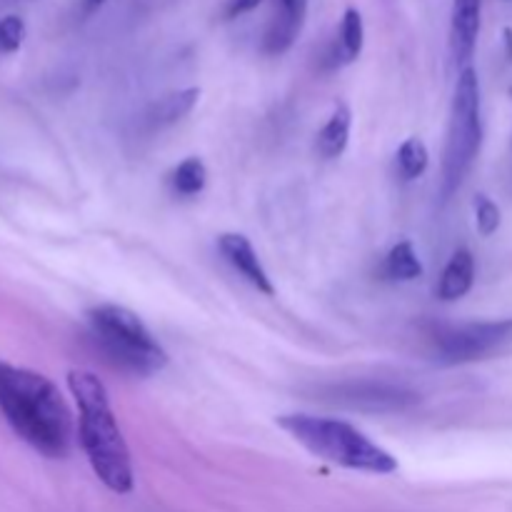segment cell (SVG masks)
<instances>
[{"instance_id": "1", "label": "cell", "mask_w": 512, "mask_h": 512, "mask_svg": "<svg viewBox=\"0 0 512 512\" xmlns=\"http://www.w3.org/2000/svg\"><path fill=\"white\" fill-rule=\"evenodd\" d=\"M0 413L23 443L60 460L73 445V415L58 385L35 370L0 360Z\"/></svg>"}, {"instance_id": "2", "label": "cell", "mask_w": 512, "mask_h": 512, "mask_svg": "<svg viewBox=\"0 0 512 512\" xmlns=\"http://www.w3.org/2000/svg\"><path fill=\"white\" fill-rule=\"evenodd\" d=\"M68 388L78 405V440L100 483L113 493L133 490V463L123 433L115 423L108 390L90 370H70Z\"/></svg>"}, {"instance_id": "3", "label": "cell", "mask_w": 512, "mask_h": 512, "mask_svg": "<svg viewBox=\"0 0 512 512\" xmlns=\"http://www.w3.org/2000/svg\"><path fill=\"white\" fill-rule=\"evenodd\" d=\"M275 423L293 435V440H298L308 453L338 468L375 475H390L398 470V460L388 450L375 445L368 435L343 420L293 413L280 415Z\"/></svg>"}, {"instance_id": "4", "label": "cell", "mask_w": 512, "mask_h": 512, "mask_svg": "<svg viewBox=\"0 0 512 512\" xmlns=\"http://www.w3.org/2000/svg\"><path fill=\"white\" fill-rule=\"evenodd\" d=\"M90 338L103 360L130 375H155L168 365V353L143 320L120 305L88 310Z\"/></svg>"}, {"instance_id": "5", "label": "cell", "mask_w": 512, "mask_h": 512, "mask_svg": "<svg viewBox=\"0 0 512 512\" xmlns=\"http://www.w3.org/2000/svg\"><path fill=\"white\" fill-rule=\"evenodd\" d=\"M483 143V120H480V80L473 68H463L455 85L453 108H450L448 138L443 153V195L458 190L468 170L478 158Z\"/></svg>"}, {"instance_id": "6", "label": "cell", "mask_w": 512, "mask_h": 512, "mask_svg": "<svg viewBox=\"0 0 512 512\" xmlns=\"http://www.w3.org/2000/svg\"><path fill=\"white\" fill-rule=\"evenodd\" d=\"M438 360L445 365H463L483 360L503 345L512 343V318L493 323H468L448 328L438 335Z\"/></svg>"}, {"instance_id": "7", "label": "cell", "mask_w": 512, "mask_h": 512, "mask_svg": "<svg viewBox=\"0 0 512 512\" xmlns=\"http://www.w3.org/2000/svg\"><path fill=\"white\" fill-rule=\"evenodd\" d=\"M330 398L360 410H400L415 403L418 395L388 383H345L330 390Z\"/></svg>"}, {"instance_id": "8", "label": "cell", "mask_w": 512, "mask_h": 512, "mask_svg": "<svg viewBox=\"0 0 512 512\" xmlns=\"http://www.w3.org/2000/svg\"><path fill=\"white\" fill-rule=\"evenodd\" d=\"M218 250H220V255H223V258L228 260V263L233 265V268L238 270V273L243 275V278L248 280V283L253 285L255 290H260V293H265V295L275 293V288H273V283H270L268 273H265V268L260 265L258 253H255L253 243H250L245 235H240V233L220 235Z\"/></svg>"}, {"instance_id": "9", "label": "cell", "mask_w": 512, "mask_h": 512, "mask_svg": "<svg viewBox=\"0 0 512 512\" xmlns=\"http://www.w3.org/2000/svg\"><path fill=\"white\" fill-rule=\"evenodd\" d=\"M480 8L483 0H453V25H450V48L455 63L468 68L480 33Z\"/></svg>"}, {"instance_id": "10", "label": "cell", "mask_w": 512, "mask_h": 512, "mask_svg": "<svg viewBox=\"0 0 512 512\" xmlns=\"http://www.w3.org/2000/svg\"><path fill=\"white\" fill-rule=\"evenodd\" d=\"M280 13L265 30L263 50L268 55H280L295 43L300 35V28L305 23V13H308V0H278Z\"/></svg>"}, {"instance_id": "11", "label": "cell", "mask_w": 512, "mask_h": 512, "mask_svg": "<svg viewBox=\"0 0 512 512\" xmlns=\"http://www.w3.org/2000/svg\"><path fill=\"white\" fill-rule=\"evenodd\" d=\"M475 280V258L470 250L460 248L458 253L450 258V263L445 265L443 275H440L438 283V298L450 303V300H460L470 288H473Z\"/></svg>"}, {"instance_id": "12", "label": "cell", "mask_w": 512, "mask_h": 512, "mask_svg": "<svg viewBox=\"0 0 512 512\" xmlns=\"http://www.w3.org/2000/svg\"><path fill=\"white\" fill-rule=\"evenodd\" d=\"M365 43V25L363 15L358 8H348L343 15V23H340V40L335 43V48L330 50V68H340V65H348L363 53Z\"/></svg>"}, {"instance_id": "13", "label": "cell", "mask_w": 512, "mask_h": 512, "mask_svg": "<svg viewBox=\"0 0 512 512\" xmlns=\"http://www.w3.org/2000/svg\"><path fill=\"white\" fill-rule=\"evenodd\" d=\"M198 98H200V88L175 90V93L160 98L158 103L148 110L150 128H165V125L178 123L180 118H185V115L195 108Z\"/></svg>"}, {"instance_id": "14", "label": "cell", "mask_w": 512, "mask_h": 512, "mask_svg": "<svg viewBox=\"0 0 512 512\" xmlns=\"http://www.w3.org/2000/svg\"><path fill=\"white\" fill-rule=\"evenodd\" d=\"M350 123H353L350 108L348 105H338L318 133V153L323 158H340L345 153L350 140Z\"/></svg>"}, {"instance_id": "15", "label": "cell", "mask_w": 512, "mask_h": 512, "mask_svg": "<svg viewBox=\"0 0 512 512\" xmlns=\"http://www.w3.org/2000/svg\"><path fill=\"white\" fill-rule=\"evenodd\" d=\"M383 275L390 280H403V283L423 275V263L418 260V253H415L410 240H403V243L393 245V250H390L388 258H385Z\"/></svg>"}, {"instance_id": "16", "label": "cell", "mask_w": 512, "mask_h": 512, "mask_svg": "<svg viewBox=\"0 0 512 512\" xmlns=\"http://www.w3.org/2000/svg\"><path fill=\"white\" fill-rule=\"evenodd\" d=\"M205 183H208V170L200 158H185L170 175V185L178 195L203 193Z\"/></svg>"}, {"instance_id": "17", "label": "cell", "mask_w": 512, "mask_h": 512, "mask_svg": "<svg viewBox=\"0 0 512 512\" xmlns=\"http://www.w3.org/2000/svg\"><path fill=\"white\" fill-rule=\"evenodd\" d=\"M395 158H398L400 178L415 180L428 170V163H430L428 145H425L420 138H408L398 148V155H395Z\"/></svg>"}, {"instance_id": "18", "label": "cell", "mask_w": 512, "mask_h": 512, "mask_svg": "<svg viewBox=\"0 0 512 512\" xmlns=\"http://www.w3.org/2000/svg\"><path fill=\"white\" fill-rule=\"evenodd\" d=\"M475 220H478L480 235H493L500 228V208L488 195H475Z\"/></svg>"}, {"instance_id": "19", "label": "cell", "mask_w": 512, "mask_h": 512, "mask_svg": "<svg viewBox=\"0 0 512 512\" xmlns=\"http://www.w3.org/2000/svg\"><path fill=\"white\" fill-rule=\"evenodd\" d=\"M25 40V23L18 15H5L0 20V50L3 53H15Z\"/></svg>"}, {"instance_id": "20", "label": "cell", "mask_w": 512, "mask_h": 512, "mask_svg": "<svg viewBox=\"0 0 512 512\" xmlns=\"http://www.w3.org/2000/svg\"><path fill=\"white\" fill-rule=\"evenodd\" d=\"M260 5V0H230L228 5V18H238V15L243 13H250V10H255Z\"/></svg>"}, {"instance_id": "21", "label": "cell", "mask_w": 512, "mask_h": 512, "mask_svg": "<svg viewBox=\"0 0 512 512\" xmlns=\"http://www.w3.org/2000/svg\"><path fill=\"white\" fill-rule=\"evenodd\" d=\"M503 38H505V48H508V58H512V28H505Z\"/></svg>"}, {"instance_id": "22", "label": "cell", "mask_w": 512, "mask_h": 512, "mask_svg": "<svg viewBox=\"0 0 512 512\" xmlns=\"http://www.w3.org/2000/svg\"><path fill=\"white\" fill-rule=\"evenodd\" d=\"M103 3H105V0H83L85 10H98Z\"/></svg>"}]
</instances>
